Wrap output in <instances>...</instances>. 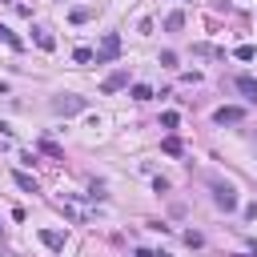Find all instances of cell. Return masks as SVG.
<instances>
[{
  "label": "cell",
  "instance_id": "6da1fadb",
  "mask_svg": "<svg viewBox=\"0 0 257 257\" xmlns=\"http://www.w3.org/2000/svg\"><path fill=\"white\" fill-rule=\"evenodd\" d=\"M48 109H52L56 117H73V113H85L88 101H85V96H77V92H60V96H52V101H48Z\"/></svg>",
  "mask_w": 257,
  "mask_h": 257
},
{
  "label": "cell",
  "instance_id": "d4e9b609",
  "mask_svg": "<svg viewBox=\"0 0 257 257\" xmlns=\"http://www.w3.org/2000/svg\"><path fill=\"white\" fill-rule=\"evenodd\" d=\"M253 141H257V137H253Z\"/></svg>",
  "mask_w": 257,
  "mask_h": 257
},
{
  "label": "cell",
  "instance_id": "ba28073f",
  "mask_svg": "<svg viewBox=\"0 0 257 257\" xmlns=\"http://www.w3.org/2000/svg\"><path fill=\"white\" fill-rule=\"evenodd\" d=\"M32 41H37V44H41L44 52H52V48H56V41L48 37V28H32Z\"/></svg>",
  "mask_w": 257,
  "mask_h": 257
},
{
  "label": "cell",
  "instance_id": "d6986e66",
  "mask_svg": "<svg viewBox=\"0 0 257 257\" xmlns=\"http://www.w3.org/2000/svg\"><path fill=\"white\" fill-rule=\"evenodd\" d=\"M73 60H77V64H88V60H92V48H77Z\"/></svg>",
  "mask_w": 257,
  "mask_h": 257
},
{
  "label": "cell",
  "instance_id": "2e32d148",
  "mask_svg": "<svg viewBox=\"0 0 257 257\" xmlns=\"http://www.w3.org/2000/svg\"><path fill=\"white\" fill-rule=\"evenodd\" d=\"M149 96H153L149 85H133V101H149Z\"/></svg>",
  "mask_w": 257,
  "mask_h": 257
},
{
  "label": "cell",
  "instance_id": "9a60e30c",
  "mask_svg": "<svg viewBox=\"0 0 257 257\" xmlns=\"http://www.w3.org/2000/svg\"><path fill=\"white\" fill-rule=\"evenodd\" d=\"M185 245H193V249H201V245H205V237H201L197 229H189V233H185Z\"/></svg>",
  "mask_w": 257,
  "mask_h": 257
},
{
  "label": "cell",
  "instance_id": "cb8c5ba5",
  "mask_svg": "<svg viewBox=\"0 0 257 257\" xmlns=\"http://www.w3.org/2000/svg\"><path fill=\"white\" fill-rule=\"evenodd\" d=\"M157 257H169V253H157Z\"/></svg>",
  "mask_w": 257,
  "mask_h": 257
},
{
  "label": "cell",
  "instance_id": "30bf717a",
  "mask_svg": "<svg viewBox=\"0 0 257 257\" xmlns=\"http://www.w3.org/2000/svg\"><path fill=\"white\" fill-rule=\"evenodd\" d=\"M12 181H16V185H20L24 193H37V181H32L28 173H12Z\"/></svg>",
  "mask_w": 257,
  "mask_h": 257
},
{
  "label": "cell",
  "instance_id": "277c9868",
  "mask_svg": "<svg viewBox=\"0 0 257 257\" xmlns=\"http://www.w3.org/2000/svg\"><path fill=\"white\" fill-rule=\"evenodd\" d=\"M125 85H128V69H117L113 77H105V85H101V92L109 96V92H121Z\"/></svg>",
  "mask_w": 257,
  "mask_h": 257
},
{
  "label": "cell",
  "instance_id": "ffe728a7",
  "mask_svg": "<svg viewBox=\"0 0 257 257\" xmlns=\"http://www.w3.org/2000/svg\"><path fill=\"white\" fill-rule=\"evenodd\" d=\"M161 64H165V69H177V52H161Z\"/></svg>",
  "mask_w": 257,
  "mask_h": 257
},
{
  "label": "cell",
  "instance_id": "5b68a950",
  "mask_svg": "<svg viewBox=\"0 0 257 257\" xmlns=\"http://www.w3.org/2000/svg\"><path fill=\"white\" fill-rule=\"evenodd\" d=\"M241 117H245V113H241V109H233V105H225V109H217V113H213V121H217V125H237Z\"/></svg>",
  "mask_w": 257,
  "mask_h": 257
},
{
  "label": "cell",
  "instance_id": "7c38bea8",
  "mask_svg": "<svg viewBox=\"0 0 257 257\" xmlns=\"http://www.w3.org/2000/svg\"><path fill=\"white\" fill-rule=\"evenodd\" d=\"M161 149H165L169 157H181V141H177V137H165V141H161Z\"/></svg>",
  "mask_w": 257,
  "mask_h": 257
},
{
  "label": "cell",
  "instance_id": "4fadbf2b",
  "mask_svg": "<svg viewBox=\"0 0 257 257\" xmlns=\"http://www.w3.org/2000/svg\"><path fill=\"white\" fill-rule=\"evenodd\" d=\"M41 153H48V157L64 161V153H60V145H56V141H41Z\"/></svg>",
  "mask_w": 257,
  "mask_h": 257
},
{
  "label": "cell",
  "instance_id": "7402d4cb",
  "mask_svg": "<svg viewBox=\"0 0 257 257\" xmlns=\"http://www.w3.org/2000/svg\"><path fill=\"white\" fill-rule=\"evenodd\" d=\"M177 121H181L177 113H165V117H161V125H165V128H177Z\"/></svg>",
  "mask_w": 257,
  "mask_h": 257
},
{
  "label": "cell",
  "instance_id": "603a6c76",
  "mask_svg": "<svg viewBox=\"0 0 257 257\" xmlns=\"http://www.w3.org/2000/svg\"><path fill=\"white\" fill-rule=\"evenodd\" d=\"M137 257H157V253L153 249H137Z\"/></svg>",
  "mask_w": 257,
  "mask_h": 257
},
{
  "label": "cell",
  "instance_id": "44dd1931",
  "mask_svg": "<svg viewBox=\"0 0 257 257\" xmlns=\"http://www.w3.org/2000/svg\"><path fill=\"white\" fill-rule=\"evenodd\" d=\"M153 193H169V181L165 177H153Z\"/></svg>",
  "mask_w": 257,
  "mask_h": 257
},
{
  "label": "cell",
  "instance_id": "8fae6325",
  "mask_svg": "<svg viewBox=\"0 0 257 257\" xmlns=\"http://www.w3.org/2000/svg\"><path fill=\"white\" fill-rule=\"evenodd\" d=\"M165 28H169V32H181V28H185V16H181V12H169V16H165Z\"/></svg>",
  "mask_w": 257,
  "mask_h": 257
},
{
  "label": "cell",
  "instance_id": "3957f363",
  "mask_svg": "<svg viewBox=\"0 0 257 257\" xmlns=\"http://www.w3.org/2000/svg\"><path fill=\"white\" fill-rule=\"evenodd\" d=\"M213 201H217V209H225V213H233V209H237V189H233L229 181H225V185L217 181V185H213Z\"/></svg>",
  "mask_w": 257,
  "mask_h": 257
},
{
  "label": "cell",
  "instance_id": "ac0fdd59",
  "mask_svg": "<svg viewBox=\"0 0 257 257\" xmlns=\"http://www.w3.org/2000/svg\"><path fill=\"white\" fill-rule=\"evenodd\" d=\"M233 56H237V60H253V56H257V48H253V44H241Z\"/></svg>",
  "mask_w": 257,
  "mask_h": 257
},
{
  "label": "cell",
  "instance_id": "8992f818",
  "mask_svg": "<svg viewBox=\"0 0 257 257\" xmlns=\"http://www.w3.org/2000/svg\"><path fill=\"white\" fill-rule=\"evenodd\" d=\"M41 241H44L52 253H60V249H64V233H60V229H41Z\"/></svg>",
  "mask_w": 257,
  "mask_h": 257
},
{
  "label": "cell",
  "instance_id": "5bb4252c",
  "mask_svg": "<svg viewBox=\"0 0 257 257\" xmlns=\"http://www.w3.org/2000/svg\"><path fill=\"white\" fill-rule=\"evenodd\" d=\"M0 37H4V44H8V48H16V52L24 48V44H20V37H16V32H8V28H0Z\"/></svg>",
  "mask_w": 257,
  "mask_h": 257
},
{
  "label": "cell",
  "instance_id": "52a82bcc",
  "mask_svg": "<svg viewBox=\"0 0 257 257\" xmlns=\"http://www.w3.org/2000/svg\"><path fill=\"white\" fill-rule=\"evenodd\" d=\"M237 88L245 92V101H249V105H257V81H253V77H237Z\"/></svg>",
  "mask_w": 257,
  "mask_h": 257
},
{
  "label": "cell",
  "instance_id": "e0dca14e",
  "mask_svg": "<svg viewBox=\"0 0 257 257\" xmlns=\"http://www.w3.org/2000/svg\"><path fill=\"white\" fill-rule=\"evenodd\" d=\"M88 16H92V12H88V8H73V12H69V20H73V24H85V20H88Z\"/></svg>",
  "mask_w": 257,
  "mask_h": 257
},
{
  "label": "cell",
  "instance_id": "9c48e42d",
  "mask_svg": "<svg viewBox=\"0 0 257 257\" xmlns=\"http://www.w3.org/2000/svg\"><path fill=\"white\" fill-rule=\"evenodd\" d=\"M193 56H225V48H217V44H193Z\"/></svg>",
  "mask_w": 257,
  "mask_h": 257
},
{
  "label": "cell",
  "instance_id": "7a4b0ae2",
  "mask_svg": "<svg viewBox=\"0 0 257 257\" xmlns=\"http://www.w3.org/2000/svg\"><path fill=\"white\" fill-rule=\"evenodd\" d=\"M92 56H96V64H113V60L121 56V37H117V32H105V41H101V48H96Z\"/></svg>",
  "mask_w": 257,
  "mask_h": 257
}]
</instances>
